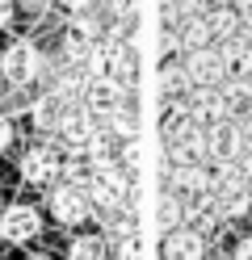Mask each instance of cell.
<instances>
[{"label": "cell", "instance_id": "52a82bcc", "mask_svg": "<svg viewBox=\"0 0 252 260\" xmlns=\"http://www.w3.org/2000/svg\"><path fill=\"white\" fill-rule=\"evenodd\" d=\"M126 88L118 84V80L101 76V80H89V88H84V109L93 113V118H114L118 109H126Z\"/></svg>", "mask_w": 252, "mask_h": 260}, {"label": "cell", "instance_id": "603a6c76", "mask_svg": "<svg viewBox=\"0 0 252 260\" xmlns=\"http://www.w3.org/2000/svg\"><path fill=\"white\" fill-rule=\"evenodd\" d=\"M134 9H139V0H109V13H114L118 21H130Z\"/></svg>", "mask_w": 252, "mask_h": 260}, {"label": "cell", "instance_id": "f546056e", "mask_svg": "<svg viewBox=\"0 0 252 260\" xmlns=\"http://www.w3.org/2000/svg\"><path fill=\"white\" fill-rule=\"evenodd\" d=\"M25 260H50V256H42V252H34V256H25Z\"/></svg>", "mask_w": 252, "mask_h": 260}, {"label": "cell", "instance_id": "ba28073f", "mask_svg": "<svg viewBox=\"0 0 252 260\" xmlns=\"http://www.w3.org/2000/svg\"><path fill=\"white\" fill-rule=\"evenodd\" d=\"M185 109H189V118L210 130L218 122H227V105H223V88H189L185 92Z\"/></svg>", "mask_w": 252, "mask_h": 260}, {"label": "cell", "instance_id": "d6986e66", "mask_svg": "<svg viewBox=\"0 0 252 260\" xmlns=\"http://www.w3.org/2000/svg\"><path fill=\"white\" fill-rule=\"evenodd\" d=\"M181 218H185V206H181V198L164 189V193H160V202H156V226L173 235L177 226H181Z\"/></svg>", "mask_w": 252, "mask_h": 260}, {"label": "cell", "instance_id": "83f0119b", "mask_svg": "<svg viewBox=\"0 0 252 260\" xmlns=\"http://www.w3.org/2000/svg\"><path fill=\"white\" fill-rule=\"evenodd\" d=\"M59 5H63V9H72V13H84V9L93 5V0H59Z\"/></svg>", "mask_w": 252, "mask_h": 260}, {"label": "cell", "instance_id": "5b68a950", "mask_svg": "<svg viewBox=\"0 0 252 260\" xmlns=\"http://www.w3.org/2000/svg\"><path fill=\"white\" fill-rule=\"evenodd\" d=\"M244 155H248V151H244L240 126H235L231 118L206 130V159H210V164H218V168H223V164H235V159H244Z\"/></svg>", "mask_w": 252, "mask_h": 260}, {"label": "cell", "instance_id": "484cf974", "mask_svg": "<svg viewBox=\"0 0 252 260\" xmlns=\"http://www.w3.org/2000/svg\"><path fill=\"white\" fill-rule=\"evenodd\" d=\"M17 5H21V9H30V13H46L50 5H55V0H17Z\"/></svg>", "mask_w": 252, "mask_h": 260}, {"label": "cell", "instance_id": "5bb4252c", "mask_svg": "<svg viewBox=\"0 0 252 260\" xmlns=\"http://www.w3.org/2000/svg\"><path fill=\"white\" fill-rule=\"evenodd\" d=\"M164 260H206V239L193 226H177L173 235H164Z\"/></svg>", "mask_w": 252, "mask_h": 260}, {"label": "cell", "instance_id": "30bf717a", "mask_svg": "<svg viewBox=\"0 0 252 260\" xmlns=\"http://www.w3.org/2000/svg\"><path fill=\"white\" fill-rule=\"evenodd\" d=\"M97 139V126H93V113L84 105H72L59 122V143L67 151H89V143Z\"/></svg>", "mask_w": 252, "mask_h": 260}, {"label": "cell", "instance_id": "e0dca14e", "mask_svg": "<svg viewBox=\"0 0 252 260\" xmlns=\"http://www.w3.org/2000/svg\"><path fill=\"white\" fill-rule=\"evenodd\" d=\"M206 25H210V38L214 42H227L240 34V13L227 9V5H210L206 9Z\"/></svg>", "mask_w": 252, "mask_h": 260}, {"label": "cell", "instance_id": "ac0fdd59", "mask_svg": "<svg viewBox=\"0 0 252 260\" xmlns=\"http://www.w3.org/2000/svg\"><path fill=\"white\" fill-rule=\"evenodd\" d=\"M214 38H210V25H206V17H193V21H185L181 29H177V46L185 55H193V51H202V46H210Z\"/></svg>", "mask_w": 252, "mask_h": 260}, {"label": "cell", "instance_id": "277c9868", "mask_svg": "<svg viewBox=\"0 0 252 260\" xmlns=\"http://www.w3.org/2000/svg\"><path fill=\"white\" fill-rule=\"evenodd\" d=\"M185 80L189 88H223L227 84V72H223V59H218V46H202V51L185 55Z\"/></svg>", "mask_w": 252, "mask_h": 260}, {"label": "cell", "instance_id": "4dcf8cb0", "mask_svg": "<svg viewBox=\"0 0 252 260\" xmlns=\"http://www.w3.org/2000/svg\"><path fill=\"white\" fill-rule=\"evenodd\" d=\"M210 260H227V256H210Z\"/></svg>", "mask_w": 252, "mask_h": 260}, {"label": "cell", "instance_id": "f1b7e54d", "mask_svg": "<svg viewBox=\"0 0 252 260\" xmlns=\"http://www.w3.org/2000/svg\"><path fill=\"white\" fill-rule=\"evenodd\" d=\"M244 185L252 189V155H244Z\"/></svg>", "mask_w": 252, "mask_h": 260}, {"label": "cell", "instance_id": "44dd1931", "mask_svg": "<svg viewBox=\"0 0 252 260\" xmlns=\"http://www.w3.org/2000/svg\"><path fill=\"white\" fill-rule=\"evenodd\" d=\"M185 92H189V80H185V68H181V63L160 68V96H185Z\"/></svg>", "mask_w": 252, "mask_h": 260}, {"label": "cell", "instance_id": "3957f363", "mask_svg": "<svg viewBox=\"0 0 252 260\" xmlns=\"http://www.w3.org/2000/svg\"><path fill=\"white\" fill-rule=\"evenodd\" d=\"M164 147H168V159H173V168H193V164H206V130L198 122L173 130V135H164Z\"/></svg>", "mask_w": 252, "mask_h": 260}, {"label": "cell", "instance_id": "7c38bea8", "mask_svg": "<svg viewBox=\"0 0 252 260\" xmlns=\"http://www.w3.org/2000/svg\"><path fill=\"white\" fill-rule=\"evenodd\" d=\"M214 210H218V218L252 214V189L244 181H214Z\"/></svg>", "mask_w": 252, "mask_h": 260}, {"label": "cell", "instance_id": "9c48e42d", "mask_svg": "<svg viewBox=\"0 0 252 260\" xmlns=\"http://www.w3.org/2000/svg\"><path fill=\"white\" fill-rule=\"evenodd\" d=\"M50 214H55V222L63 226H76L93 214V202H89V193L76 189V185H59L55 193H50Z\"/></svg>", "mask_w": 252, "mask_h": 260}, {"label": "cell", "instance_id": "4316f807", "mask_svg": "<svg viewBox=\"0 0 252 260\" xmlns=\"http://www.w3.org/2000/svg\"><path fill=\"white\" fill-rule=\"evenodd\" d=\"M13 13H17V0H0V25H9Z\"/></svg>", "mask_w": 252, "mask_h": 260}, {"label": "cell", "instance_id": "7a4b0ae2", "mask_svg": "<svg viewBox=\"0 0 252 260\" xmlns=\"http://www.w3.org/2000/svg\"><path fill=\"white\" fill-rule=\"evenodd\" d=\"M42 51L34 42H13L5 55H0V76L9 80L13 88H25V84H34V80L42 76Z\"/></svg>", "mask_w": 252, "mask_h": 260}, {"label": "cell", "instance_id": "4fadbf2b", "mask_svg": "<svg viewBox=\"0 0 252 260\" xmlns=\"http://www.w3.org/2000/svg\"><path fill=\"white\" fill-rule=\"evenodd\" d=\"M218 59H223V72L227 80H252V42L248 38H227L218 42Z\"/></svg>", "mask_w": 252, "mask_h": 260}, {"label": "cell", "instance_id": "8fae6325", "mask_svg": "<svg viewBox=\"0 0 252 260\" xmlns=\"http://www.w3.org/2000/svg\"><path fill=\"white\" fill-rule=\"evenodd\" d=\"M38 231H42V218H38L34 206H9L5 214H0V235L9 243H30Z\"/></svg>", "mask_w": 252, "mask_h": 260}, {"label": "cell", "instance_id": "d4e9b609", "mask_svg": "<svg viewBox=\"0 0 252 260\" xmlns=\"http://www.w3.org/2000/svg\"><path fill=\"white\" fill-rule=\"evenodd\" d=\"M231 260H252V235L235 243V256H231Z\"/></svg>", "mask_w": 252, "mask_h": 260}, {"label": "cell", "instance_id": "7402d4cb", "mask_svg": "<svg viewBox=\"0 0 252 260\" xmlns=\"http://www.w3.org/2000/svg\"><path fill=\"white\" fill-rule=\"evenodd\" d=\"M105 135H118L122 143H134V139H139V126H134V113H130V109H118L114 118H105Z\"/></svg>", "mask_w": 252, "mask_h": 260}, {"label": "cell", "instance_id": "2e32d148", "mask_svg": "<svg viewBox=\"0 0 252 260\" xmlns=\"http://www.w3.org/2000/svg\"><path fill=\"white\" fill-rule=\"evenodd\" d=\"M63 113H67V105L59 101V96H50V92H42L38 101L30 105V118H34V126H38L42 135H59V122H63Z\"/></svg>", "mask_w": 252, "mask_h": 260}, {"label": "cell", "instance_id": "8992f818", "mask_svg": "<svg viewBox=\"0 0 252 260\" xmlns=\"http://www.w3.org/2000/svg\"><path fill=\"white\" fill-rule=\"evenodd\" d=\"M21 176H25L30 185H50L55 176H63L59 147H50V143H34V147L21 155Z\"/></svg>", "mask_w": 252, "mask_h": 260}, {"label": "cell", "instance_id": "cb8c5ba5", "mask_svg": "<svg viewBox=\"0 0 252 260\" xmlns=\"http://www.w3.org/2000/svg\"><path fill=\"white\" fill-rule=\"evenodd\" d=\"M9 143H13V122L5 118V113H0V151H5Z\"/></svg>", "mask_w": 252, "mask_h": 260}, {"label": "cell", "instance_id": "9a60e30c", "mask_svg": "<svg viewBox=\"0 0 252 260\" xmlns=\"http://www.w3.org/2000/svg\"><path fill=\"white\" fill-rule=\"evenodd\" d=\"M223 105L231 122H248L252 118V80H227L223 84Z\"/></svg>", "mask_w": 252, "mask_h": 260}, {"label": "cell", "instance_id": "ffe728a7", "mask_svg": "<svg viewBox=\"0 0 252 260\" xmlns=\"http://www.w3.org/2000/svg\"><path fill=\"white\" fill-rule=\"evenodd\" d=\"M67 256L72 260H105V235H76Z\"/></svg>", "mask_w": 252, "mask_h": 260}, {"label": "cell", "instance_id": "6da1fadb", "mask_svg": "<svg viewBox=\"0 0 252 260\" xmlns=\"http://www.w3.org/2000/svg\"><path fill=\"white\" fill-rule=\"evenodd\" d=\"M84 193H89V202L101 214H114V210H122L126 198H130V172L122 164H101V168H93Z\"/></svg>", "mask_w": 252, "mask_h": 260}]
</instances>
